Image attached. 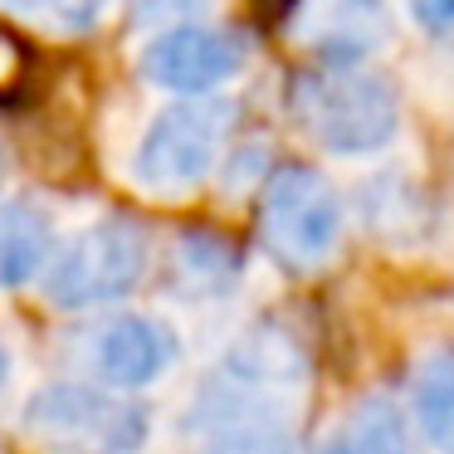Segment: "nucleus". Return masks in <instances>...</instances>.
Segmentation results:
<instances>
[{
    "instance_id": "1",
    "label": "nucleus",
    "mask_w": 454,
    "mask_h": 454,
    "mask_svg": "<svg viewBox=\"0 0 454 454\" xmlns=\"http://www.w3.org/2000/svg\"><path fill=\"white\" fill-rule=\"evenodd\" d=\"M288 113L327 157H372L401 132V98L391 79L362 64H317L298 74Z\"/></svg>"
},
{
    "instance_id": "2",
    "label": "nucleus",
    "mask_w": 454,
    "mask_h": 454,
    "mask_svg": "<svg viewBox=\"0 0 454 454\" xmlns=\"http://www.w3.org/2000/svg\"><path fill=\"white\" fill-rule=\"evenodd\" d=\"M152 269V230L137 215H103L83 225L69 245H54L40 269V294L50 308L89 313L118 303L147 278Z\"/></svg>"
},
{
    "instance_id": "3",
    "label": "nucleus",
    "mask_w": 454,
    "mask_h": 454,
    "mask_svg": "<svg viewBox=\"0 0 454 454\" xmlns=\"http://www.w3.org/2000/svg\"><path fill=\"white\" fill-rule=\"evenodd\" d=\"M20 425L40 454H137L152 411L98 381H50L25 401Z\"/></svg>"
},
{
    "instance_id": "4",
    "label": "nucleus",
    "mask_w": 454,
    "mask_h": 454,
    "mask_svg": "<svg viewBox=\"0 0 454 454\" xmlns=\"http://www.w3.org/2000/svg\"><path fill=\"white\" fill-rule=\"evenodd\" d=\"M239 108L225 93H186V98L167 103L142 132L137 152H132V181L152 196H181L196 191L200 181L215 171L220 147H225L230 128H235Z\"/></svg>"
},
{
    "instance_id": "5",
    "label": "nucleus",
    "mask_w": 454,
    "mask_h": 454,
    "mask_svg": "<svg viewBox=\"0 0 454 454\" xmlns=\"http://www.w3.org/2000/svg\"><path fill=\"white\" fill-rule=\"evenodd\" d=\"M259 245L278 259L284 269H323L327 259L342 249L347 230V206L337 196V186L313 167H274L259 191Z\"/></svg>"
},
{
    "instance_id": "6",
    "label": "nucleus",
    "mask_w": 454,
    "mask_h": 454,
    "mask_svg": "<svg viewBox=\"0 0 454 454\" xmlns=\"http://www.w3.org/2000/svg\"><path fill=\"white\" fill-rule=\"evenodd\" d=\"M186 430L196 454H294V420L278 391H254L210 376L191 405Z\"/></svg>"
},
{
    "instance_id": "7",
    "label": "nucleus",
    "mask_w": 454,
    "mask_h": 454,
    "mask_svg": "<svg viewBox=\"0 0 454 454\" xmlns=\"http://www.w3.org/2000/svg\"><path fill=\"white\" fill-rule=\"evenodd\" d=\"M249 64V35L235 25L176 20L161 25L142 50V79L161 93H215Z\"/></svg>"
},
{
    "instance_id": "8",
    "label": "nucleus",
    "mask_w": 454,
    "mask_h": 454,
    "mask_svg": "<svg viewBox=\"0 0 454 454\" xmlns=\"http://www.w3.org/2000/svg\"><path fill=\"white\" fill-rule=\"evenodd\" d=\"M181 362V337L171 323L147 313H113L83 337V366L108 391H142Z\"/></svg>"
},
{
    "instance_id": "9",
    "label": "nucleus",
    "mask_w": 454,
    "mask_h": 454,
    "mask_svg": "<svg viewBox=\"0 0 454 454\" xmlns=\"http://www.w3.org/2000/svg\"><path fill=\"white\" fill-rule=\"evenodd\" d=\"M356 225L386 249H425L440 230V206L434 196L405 171H372L352 191Z\"/></svg>"
},
{
    "instance_id": "10",
    "label": "nucleus",
    "mask_w": 454,
    "mask_h": 454,
    "mask_svg": "<svg viewBox=\"0 0 454 454\" xmlns=\"http://www.w3.org/2000/svg\"><path fill=\"white\" fill-rule=\"evenodd\" d=\"M215 376L220 381H235V386H254V391L288 395L308 381V352L288 327L259 323L230 342V352L220 356Z\"/></svg>"
},
{
    "instance_id": "11",
    "label": "nucleus",
    "mask_w": 454,
    "mask_h": 454,
    "mask_svg": "<svg viewBox=\"0 0 454 454\" xmlns=\"http://www.w3.org/2000/svg\"><path fill=\"white\" fill-rule=\"evenodd\" d=\"M245 245L215 225H186L171 245V278L191 298H225L245 278Z\"/></svg>"
},
{
    "instance_id": "12",
    "label": "nucleus",
    "mask_w": 454,
    "mask_h": 454,
    "mask_svg": "<svg viewBox=\"0 0 454 454\" xmlns=\"http://www.w3.org/2000/svg\"><path fill=\"white\" fill-rule=\"evenodd\" d=\"M386 35H391L386 0H323L308 44L317 64H362L376 44H386Z\"/></svg>"
},
{
    "instance_id": "13",
    "label": "nucleus",
    "mask_w": 454,
    "mask_h": 454,
    "mask_svg": "<svg viewBox=\"0 0 454 454\" xmlns=\"http://www.w3.org/2000/svg\"><path fill=\"white\" fill-rule=\"evenodd\" d=\"M54 220L35 200H0V294L35 284L54 254Z\"/></svg>"
},
{
    "instance_id": "14",
    "label": "nucleus",
    "mask_w": 454,
    "mask_h": 454,
    "mask_svg": "<svg viewBox=\"0 0 454 454\" xmlns=\"http://www.w3.org/2000/svg\"><path fill=\"white\" fill-rule=\"evenodd\" d=\"M411 420L434 454H454V342L434 347L411 376Z\"/></svg>"
},
{
    "instance_id": "15",
    "label": "nucleus",
    "mask_w": 454,
    "mask_h": 454,
    "mask_svg": "<svg viewBox=\"0 0 454 454\" xmlns=\"http://www.w3.org/2000/svg\"><path fill=\"white\" fill-rule=\"evenodd\" d=\"M317 454H411V420L395 401L366 395L347 411V420L327 434Z\"/></svg>"
},
{
    "instance_id": "16",
    "label": "nucleus",
    "mask_w": 454,
    "mask_h": 454,
    "mask_svg": "<svg viewBox=\"0 0 454 454\" xmlns=\"http://www.w3.org/2000/svg\"><path fill=\"white\" fill-rule=\"evenodd\" d=\"M411 20L434 50L454 54V0H411Z\"/></svg>"
},
{
    "instance_id": "17",
    "label": "nucleus",
    "mask_w": 454,
    "mask_h": 454,
    "mask_svg": "<svg viewBox=\"0 0 454 454\" xmlns=\"http://www.w3.org/2000/svg\"><path fill=\"white\" fill-rule=\"evenodd\" d=\"M210 0H128L132 25H176V20H196Z\"/></svg>"
},
{
    "instance_id": "18",
    "label": "nucleus",
    "mask_w": 454,
    "mask_h": 454,
    "mask_svg": "<svg viewBox=\"0 0 454 454\" xmlns=\"http://www.w3.org/2000/svg\"><path fill=\"white\" fill-rule=\"evenodd\" d=\"M54 11V20H64L69 30H89V25H98V15L108 11L113 0H44Z\"/></svg>"
},
{
    "instance_id": "19",
    "label": "nucleus",
    "mask_w": 454,
    "mask_h": 454,
    "mask_svg": "<svg viewBox=\"0 0 454 454\" xmlns=\"http://www.w3.org/2000/svg\"><path fill=\"white\" fill-rule=\"evenodd\" d=\"M25 59V44L15 40L11 30H0V89H11L15 83V64Z\"/></svg>"
},
{
    "instance_id": "20",
    "label": "nucleus",
    "mask_w": 454,
    "mask_h": 454,
    "mask_svg": "<svg viewBox=\"0 0 454 454\" xmlns=\"http://www.w3.org/2000/svg\"><path fill=\"white\" fill-rule=\"evenodd\" d=\"M259 15H269V20H288V15L298 11V0H254Z\"/></svg>"
},
{
    "instance_id": "21",
    "label": "nucleus",
    "mask_w": 454,
    "mask_h": 454,
    "mask_svg": "<svg viewBox=\"0 0 454 454\" xmlns=\"http://www.w3.org/2000/svg\"><path fill=\"white\" fill-rule=\"evenodd\" d=\"M5 381H11V352H5V342H0V391H5Z\"/></svg>"
},
{
    "instance_id": "22",
    "label": "nucleus",
    "mask_w": 454,
    "mask_h": 454,
    "mask_svg": "<svg viewBox=\"0 0 454 454\" xmlns=\"http://www.w3.org/2000/svg\"><path fill=\"white\" fill-rule=\"evenodd\" d=\"M0 5H11V11H40L44 0H0Z\"/></svg>"
},
{
    "instance_id": "23",
    "label": "nucleus",
    "mask_w": 454,
    "mask_h": 454,
    "mask_svg": "<svg viewBox=\"0 0 454 454\" xmlns=\"http://www.w3.org/2000/svg\"><path fill=\"white\" fill-rule=\"evenodd\" d=\"M0 181H5V152H0Z\"/></svg>"
}]
</instances>
